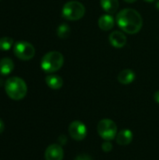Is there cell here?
I'll return each instance as SVG.
<instances>
[{
	"label": "cell",
	"instance_id": "obj_6",
	"mask_svg": "<svg viewBox=\"0 0 159 160\" xmlns=\"http://www.w3.org/2000/svg\"><path fill=\"white\" fill-rule=\"evenodd\" d=\"M13 52L17 58L27 61L35 56L36 50L34 46L27 41H18L13 45Z\"/></svg>",
	"mask_w": 159,
	"mask_h": 160
},
{
	"label": "cell",
	"instance_id": "obj_9",
	"mask_svg": "<svg viewBox=\"0 0 159 160\" xmlns=\"http://www.w3.org/2000/svg\"><path fill=\"white\" fill-rule=\"evenodd\" d=\"M109 40L112 46L115 48H123L127 44V37L121 31H113L109 36Z\"/></svg>",
	"mask_w": 159,
	"mask_h": 160
},
{
	"label": "cell",
	"instance_id": "obj_13",
	"mask_svg": "<svg viewBox=\"0 0 159 160\" xmlns=\"http://www.w3.org/2000/svg\"><path fill=\"white\" fill-rule=\"evenodd\" d=\"M101 8L104 11L108 14H114L119 8V1L118 0H100Z\"/></svg>",
	"mask_w": 159,
	"mask_h": 160
},
{
	"label": "cell",
	"instance_id": "obj_24",
	"mask_svg": "<svg viewBox=\"0 0 159 160\" xmlns=\"http://www.w3.org/2000/svg\"><path fill=\"white\" fill-rule=\"evenodd\" d=\"M156 7H157V8L159 10V0L157 1V3H156Z\"/></svg>",
	"mask_w": 159,
	"mask_h": 160
},
{
	"label": "cell",
	"instance_id": "obj_4",
	"mask_svg": "<svg viewBox=\"0 0 159 160\" xmlns=\"http://www.w3.org/2000/svg\"><path fill=\"white\" fill-rule=\"evenodd\" d=\"M85 14V8L83 4L73 0L67 2L62 8V15L67 21H78Z\"/></svg>",
	"mask_w": 159,
	"mask_h": 160
},
{
	"label": "cell",
	"instance_id": "obj_12",
	"mask_svg": "<svg viewBox=\"0 0 159 160\" xmlns=\"http://www.w3.org/2000/svg\"><path fill=\"white\" fill-rule=\"evenodd\" d=\"M45 82L47 85L53 89V90H58L63 86V79L55 74H50L45 78Z\"/></svg>",
	"mask_w": 159,
	"mask_h": 160
},
{
	"label": "cell",
	"instance_id": "obj_14",
	"mask_svg": "<svg viewBox=\"0 0 159 160\" xmlns=\"http://www.w3.org/2000/svg\"><path fill=\"white\" fill-rule=\"evenodd\" d=\"M136 78V74L132 69H124L118 75V82L122 84H129Z\"/></svg>",
	"mask_w": 159,
	"mask_h": 160
},
{
	"label": "cell",
	"instance_id": "obj_11",
	"mask_svg": "<svg viewBox=\"0 0 159 160\" xmlns=\"http://www.w3.org/2000/svg\"><path fill=\"white\" fill-rule=\"evenodd\" d=\"M98 27L103 31H109L114 26V19L112 14H103L98 19Z\"/></svg>",
	"mask_w": 159,
	"mask_h": 160
},
{
	"label": "cell",
	"instance_id": "obj_21",
	"mask_svg": "<svg viewBox=\"0 0 159 160\" xmlns=\"http://www.w3.org/2000/svg\"><path fill=\"white\" fill-rule=\"evenodd\" d=\"M154 98H155V101L159 104V90L155 93V95H154Z\"/></svg>",
	"mask_w": 159,
	"mask_h": 160
},
{
	"label": "cell",
	"instance_id": "obj_8",
	"mask_svg": "<svg viewBox=\"0 0 159 160\" xmlns=\"http://www.w3.org/2000/svg\"><path fill=\"white\" fill-rule=\"evenodd\" d=\"M45 160H63L64 150L60 144H51L45 151Z\"/></svg>",
	"mask_w": 159,
	"mask_h": 160
},
{
	"label": "cell",
	"instance_id": "obj_22",
	"mask_svg": "<svg viewBox=\"0 0 159 160\" xmlns=\"http://www.w3.org/2000/svg\"><path fill=\"white\" fill-rule=\"evenodd\" d=\"M5 129V125H4V122L0 119V134L4 131Z\"/></svg>",
	"mask_w": 159,
	"mask_h": 160
},
{
	"label": "cell",
	"instance_id": "obj_1",
	"mask_svg": "<svg viewBox=\"0 0 159 160\" xmlns=\"http://www.w3.org/2000/svg\"><path fill=\"white\" fill-rule=\"evenodd\" d=\"M116 22L124 32L133 35L141 31L143 20L136 9L124 8L117 14Z\"/></svg>",
	"mask_w": 159,
	"mask_h": 160
},
{
	"label": "cell",
	"instance_id": "obj_16",
	"mask_svg": "<svg viewBox=\"0 0 159 160\" xmlns=\"http://www.w3.org/2000/svg\"><path fill=\"white\" fill-rule=\"evenodd\" d=\"M69 35H70V27L67 24L63 23V24L58 26V28H57V36L60 38H67L69 37Z\"/></svg>",
	"mask_w": 159,
	"mask_h": 160
},
{
	"label": "cell",
	"instance_id": "obj_10",
	"mask_svg": "<svg viewBox=\"0 0 159 160\" xmlns=\"http://www.w3.org/2000/svg\"><path fill=\"white\" fill-rule=\"evenodd\" d=\"M133 140V133L130 129H123L116 135V142L119 145H128Z\"/></svg>",
	"mask_w": 159,
	"mask_h": 160
},
{
	"label": "cell",
	"instance_id": "obj_2",
	"mask_svg": "<svg viewBox=\"0 0 159 160\" xmlns=\"http://www.w3.org/2000/svg\"><path fill=\"white\" fill-rule=\"evenodd\" d=\"M7 95L13 100H21L27 94V85L25 82L19 77H10L5 82Z\"/></svg>",
	"mask_w": 159,
	"mask_h": 160
},
{
	"label": "cell",
	"instance_id": "obj_15",
	"mask_svg": "<svg viewBox=\"0 0 159 160\" xmlns=\"http://www.w3.org/2000/svg\"><path fill=\"white\" fill-rule=\"evenodd\" d=\"M14 69V63L13 61L8 58L5 57L0 60V74L7 76L9 75Z\"/></svg>",
	"mask_w": 159,
	"mask_h": 160
},
{
	"label": "cell",
	"instance_id": "obj_7",
	"mask_svg": "<svg viewBox=\"0 0 159 160\" xmlns=\"http://www.w3.org/2000/svg\"><path fill=\"white\" fill-rule=\"evenodd\" d=\"M69 136L75 141H82L87 135V128L81 121H73L68 127Z\"/></svg>",
	"mask_w": 159,
	"mask_h": 160
},
{
	"label": "cell",
	"instance_id": "obj_5",
	"mask_svg": "<svg viewBox=\"0 0 159 160\" xmlns=\"http://www.w3.org/2000/svg\"><path fill=\"white\" fill-rule=\"evenodd\" d=\"M97 133L105 141H112L117 135V126L111 119H102L97 124Z\"/></svg>",
	"mask_w": 159,
	"mask_h": 160
},
{
	"label": "cell",
	"instance_id": "obj_23",
	"mask_svg": "<svg viewBox=\"0 0 159 160\" xmlns=\"http://www.w3.org/2000/svg\"><path fill=\"white\" fill-rule=\"evenodd\" d=\"M126 2H127V3H134L135 1H137V0H125Z\"/></svg>",
	"mask_w": 159,
	"mask_h": 160
},
{
	"label": "cell",
	"instance_id": "obj_3",
	"mask_svg": "<svg viewBox=\"0 0 159 160\" xmlns=\"http://www.w3.org/2000/svg\"><path fill=\"white\" fill-rule=\"evenodd\" d=\"M64 64V56L61 52L52 51L47 52L41 59L40 67L47 73L58 71Z\"/></svg>",
	"mask_w": 159,
	"mask_h": 160
},
{
	"label": "cell",
	"instance_id": "obj_19",
	"mask_svg": "<svg viewBox=\"0 0 159 160\" xmlns=\"http://www.w3.org/2000/svg\"><path fill=\"white\" fill-rule=\"evenodd\" d=\"M74 160H93V159H92V158H91L90 156H88V155H86V154H81V155L77 156V157H76V158H75Z\"/></svg>",
	"mask_w": 159,
	"mask_h": 160
},
{
	"label": "cell",
	"instance_id": "obj_17",
	"mask_svg": "<svg viewBox=\"0 0 159 160\" xmlns=\"http://www.w3.org/2000/svg\"><path fill=\"white\" fill-rule=\"evenodd\" d=\"M13 45V39L9 37L0 38V50L1 51H8Z\"/></svg>",
	"mask_w": 159,
	"mask_h": 160
},
{
	"label": "cell",
	"instance_id": "obj_25",
	"mask_svg": "<svg viewBox=\"0 0 159 160\" xmlns=\"http://www.w3.org/2000/svg\"><path fill=\"white\" fill-rule=\"evenodd\" d=\"M146 2H154L155 0H145Z\"/></svg>",
	"mask_w": 159,
	"mask_h": 160
},
{
	"label": "cell",
	"instance_id": "obj_20",
	"mask_svg": "<svg viewBox=\"0 0 159 160\" xmlns=\"http://www.w3.org/2000/svg\"><path fill=\"white\" fill-rule=\"evenodd\" d=\"M58 141H59V142L61 143V145H64V144L67 143V137H66L65 135H61V136L59 137Z\"/></svg>",
	"mask_w": 159,
	"mask_h": 160
},
{
	"label": "cell",
	"instance_id": "obj_18",
	"mask_svg": "<svg viewBox=\"0 0 159 160\" xmlns=\"http://www.w3.org/2000/svg\"><path fill=\"white\" fill-rule=\"evenodd\" d=\"M102 150L106 153H110L112 150V144L111 143L110 141H106L105 142L102 143Z\"/></svg>",
	"mask_w": 159,
	"mask_h": 160
}]
</instances>
